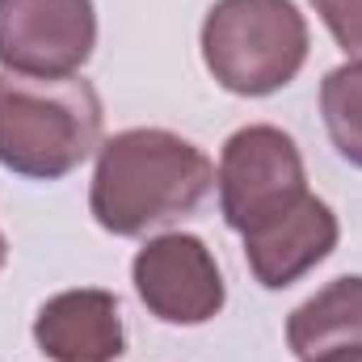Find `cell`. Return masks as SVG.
<instances>
[{
    "label": "cell",
    "mask_w": 362,
    "mask_h": 362,
    "mask_svg": "<svg viewBox=\"0 0 362 362\" xmlns=\"http://www.w3.org/2000/svg\"><path fill=\"white\" fill-rule=\"evenodd\" d=\"M215 185L219 211L245 240V262L266 291L299 282L337 249V215L308 189L303 156L282 127H240L219 152Z\"/></svg>",
    "instance_id": "obj_1"
},
{
    "label": "cell",
    "mask_w": 362,
    "mask_h": 362,
    "mask_svg": "<svg viewBox=\"0 0 362 362\" xmlns=\"http://www.w3.org/2000/svg\"><path fill=\"white\" fill-rule=\"evenodd\" d=\"M215 185L211 156L165 127H131L97 148L89 211L110 236H148L189 215Z\"/></svg>",
    "instance_id": "obj_2"
},
{
    "label": "cell",
    "mask_w": 362,
    "mask_h": 362,
    "mask_svg": "<svg viewBox=\"0 0 362 362\" xmlns=\"http://www.w3.org/2000/svg\"><path fill=\"white\" fill-rule=\"evenodd\" d=\"M101 148V97L85 76L0 72V165L30 181H59Z\"/></svg>",
    "instance_id": "obj_3"
},
{
    "label": "cell",
    "mask_w": 362,
    "mask_h": 362,
    "mask_svg": "<svg viewBox=\"0 0 362 362\" xmlns=\"http://www.w3.org/2000/svg\"><path fill=\"white\" fill-rule=\"evenodd\" d=\"M202 64L236 97H270L308 64V21L295 0H215L202 21Z\"/></svg>",
    "instance_id": "obj_4"
},
{
    "label": "cell",
    "mask_w": 362,
    "mask_h": 362,
    "mask_svg": "<svg viewBox=\"0 0 362 362\" xmlns=\"http://www.w3.org/2000/svg\"><path fill=\"white\" fill-rule=\"evenodd\" d=\"M97 47L93 0H0V68L13 76H81Z\"/></svg>",
    "instance_id": "obj_5"
},
{
    "label": "cell",
    "mask_w": 362,
    "mask_h": 362,
    "mask_svg": "<svg viewBox=\"0 0 362 362\" xmlns=\"http://www.w3.org/2000/svg\"><path fill=\"white\" fill-rule=\"evenodd\" d=\"M131 282L156 320L181 325V329L215 320L228 299L215 253L189 232L152 236L131 262Z\"/></svg>",
    "instance_id": "obj_6"
},
{
    "label": "cell",
    "mask_w": 362,
    "mask_h": 362,
    "mask_svg": "<svg viewBox=\"0 0 362 362\" xmlns=\"http://www.w3.org/2000/svg\"><path fill=\"white\" fill-rule=\"evenodd\" d=\"M34 341L51 362H114L127 350L118 295L76 286L51 295L34 316Z\"/></svg>",
    "instance_id": "obj_7"
},
{
    "label": "cell",
    "mask_w": 362,
    "mask_h": 362,
    "mask_svg": "<svg viewBox=\"0 0 362 362\" xmlns=\"http://www.w3.org/2000/svg\"><path fill=\"white\" fill-rule=\"evenodd\" d=\"M286 346L299 358L362 346V274L333 278L325 291L299 303L286 320Z\"/></svg>",
    "instance_id": "obj_8"
},
{
    "label": "cell",
    "mask_w": 362,
    "mask_h": 362,
    "mask_svg": "<svg viewBox=\"0 0 362 362\" xmlns=\"http://www.w3.org/2000/svg\"><path fill=\"white\" fill-rule=\"evenodd\" d=\"M320 114L333 148L362 169V64H341L320 81Z\"/></svg>",
    "instance_id": "obj_9"
},
{
    "label": "cell",
    "mask_w": 362,
    "mask_h": 362,
    "mask_svg": "<svg viewBox=\"0 0 362 362\" xmlns=\"http://www.w3.org/2000/svg\"><path fill=\"white\" fill-rule=\"evenodd\" d=\"M320 21L329 25L333 42L354 59L362 64V0H312Z\"/></svg>",
    "instance_id": "obj_10"
},
{
    "label": "cell",
    "mask_w": 362,
    "mask_h": 362,
    "mask_svg": "<svg viewBox=\"0 0 362 362\" xmlns=\"http://www.w3.org/2000/svg\"><path fill=\"white\" fill-rule=\"evenodd\" d=\"M303 362H362V346H346V350H329V354H316V358Z\"/></svg>",
    "instance_id": "obj_11"
},
{
    "label": "cell",
    "mask_w": 362,
    "mask_h": 362,
    "mask_svg": "<svg viewBox=\"0 0 362 362\" xmlns=\"http://www.w3.org/2000/svg\"><path fill=\"white\" fill-rule=\"evenodd\" d=\"M8 266V240H4V232H0V270Z\"/></svg>",
    "instance_id": "obj_12"
}]
</instances>
